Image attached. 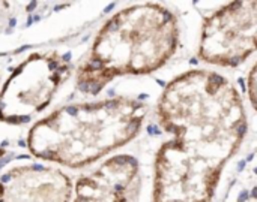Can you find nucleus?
Segmentation results:
<instances>
[{
  "instance_id": "nucleus-2",
  "label": "nucleus",
  "mask_w": 257,
  "mask_h": 202,
  "mask_svg": "<svg viewBox=\"0 0 257 202\" xmlns=\"http://www.w3.org/2000/svg\"><path fill=\"white\" fill-rule=\"evenodd\" d=\"M178 16L161 3H137L120 9L99 28L77 69L75 86L96 96L113 80L149 75L164 68L179 46Z\"/></svg>"
},
{
  "instance_id": "nucleus-8",
  "label": "nucleus",
  "mask_w": 257,
  "mask_h": 202,
  "mask_svg": "<svg viewBox=\"0 0 257 202\" xmlns=\"http://www.w3.org/2000/svg\"><path fill=\"white\" fill-rule=\"evenodd\" d=\"M247 96L251 106L257 111V62L247 75Z\"/></svg>"
},
{
  "instance_id": "nucleus-6",
  "label": "nucleus",
  "mask_w": 257,
  "mask_h": 202,
  "mask_svg": "<svg viewBox=\"0 0 257 202\" xmlns=\"http://www.w3.org/2000/svg\"><path fill=\"white\" fill-rule=\"evenodd\" d=\"M142 189L139 160L131 154H117L78 178L72 202H140Z\"/></svg>"
},
{
  "instance_id": "nucleus-3",
  "label": "nucleus",
  "mask_w": 257,
  "mask_h": 202,
  "mask_svg": "<svg viewBox=\"0 0 257 202\" xmlns=\"http://www.w3.org/2000/svg\"><path fill=\"white\" fill-rule=\"evenodd\" d=\"M146 116L148 105L130 96L66 105L32 126L27 146L39 159L80 170L137 138Z\"/></svg>"
},
{
  "instance_id": "nucleus-7",
  "label": "nucleus",
  "mask_w": 257,
  "mask_h": 202,
  "mask_svg": "<svg viewBox=\"0 0 257 202\" xmlns=\"http://www.w3.org/2000/svg\"><path fill=\"white\" fill-rule=\"evenodd\" d=\"M72 182L59 168L21 165L0 177V202H71Z\"/></svg>"
},
{
  "instance_id": "nucleus-5",
  "label": "nucleus",
  "mask_w": 257,
  "mask_h": 202,
  "mask_svg": "<svg viewBox=\"0 0 257 202\" xmlns=\"http://www.w3.org/2000/svg\"><path fill=\"white\" fill-rule=\"evenodd\" d=\"M257 51V0L232 2L205 18L199 57L218 68H236Z\"/></svg>"
},
{
  "instance_id": "nucleus-1",
  "label": "nucleus",
  "mask_w": 257,
  "mask_h": 202,
  "mask_svg": "<svg viewBox=\"0 0 257 202\" xmlns=\"http://www.w3.org/2000/svg\"><path fill=\"white\" fill-rule=\"evenodd\" d=\"M157 118L172 138L155 154L152 202H212L248 130L241 93L215 70L191 69L164 87Z\"/></svg>"
},
{
  "instance_id": "nucleus-4",
  "label": "nucleus",
  "mask_w": 257,
  "mask_h": 202,
  "mask_svg": "<svg viewBox=\"0 0 257 202\" xmlns=\"http://www.w3.org/2000/svg\"><path fill=\"white\" fill-rule=\"evenodd\" d=\"M72 74L57 51L35 52L23 60L0 90V122L23 124L44 111Z\"/></svg>"
}]
</instances>
